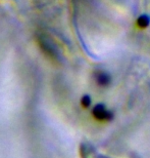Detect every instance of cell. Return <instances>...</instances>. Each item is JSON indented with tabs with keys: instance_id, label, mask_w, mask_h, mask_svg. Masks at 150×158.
I'll return each mask as SVG.
<instances>
[{
	"instance_id": "cell-1",
	"label": "cell",
	"mask_w": 150,
	"mask_h": 158,
	"mask_svg": "<svg viewBox=\"0 0 150 158\" xmlns=\"http://www.w3.org/2000/svg\"><path fill=\"white\" fill-rule=\"evenodd\" d=\"M94 116L96 118H98L99 120H108L111 118V114L108 111L103 108L102 106H97L96 108L93 110Z\"/></svg>"
},
{
	"instance_id": "cell-2",
	"label": "cell",
	"mask_w": 150,
	"mask_h": 158,
	"mask_svg": "<svg viewBox=\"0 0 150 158\" xmlns=\"http://www.w3.org/2000/svg\"><path fill=\"white\" fill-rule=\"evenodd\" d=\"M148 24H149V20L147 19V17H144V15H142V17L138 20V25L141 28L147 27Z\"/></svg>"
},
{
	"instance_id": "cell-3",
	"label": "cell",
	"mask_w": 150,
	"mask_h": 158,
	"mask_svg": "<svg viewBox=\"0 0 150 158\" xmlns=\"http://www.w3.org/2000/svg\"><path fill=\"white\" fill-rule=\"evenodd\" d=\"M108 81H109V78L106 76L105 74H100L99 75V77H98V82H99V83L105 84V83H107Z\"/></svg>"
},
{
	"instance_id": "cell-4",
	"label": "cell",
	"mask_w": 150,
	"mask_h": 158,
	"mask_svg": "<svg viewBox=\"0 0 150 158\" xmlns=\"http://www.w3.org/2000/svg\"><path fill=\"white\" fill-rule=\"evenodd\" d=\"M82 104L85 107H88L90 105V100H89V98H84L83 101H82Z\"/></svg>"
}]
</instances>
